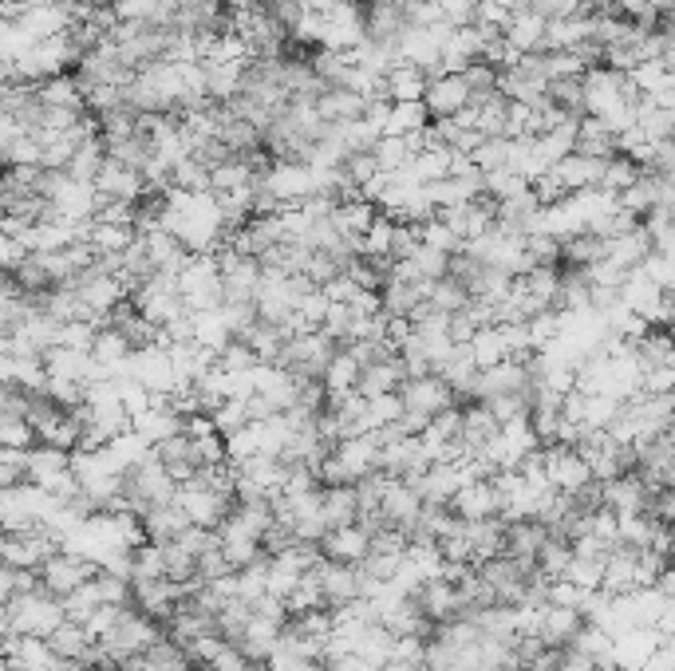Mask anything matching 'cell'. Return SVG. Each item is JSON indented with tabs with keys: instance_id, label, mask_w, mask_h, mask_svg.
<instances>
[{
	"instance_id": "6da1fadb",
	"label": "cell",
	"mask_w": 675,
	"mask_h": 671,
	"mask_svg": "<svg viewBox=\"0 0 675 671\" xmlns=\"http://www.w3.org/2000/svg\"><path fill=\"white\" fill-rule=\"evenodd\" d=\"M158 640H167V624L155 616H146L143 609H123L119 620L111 624L107 636H99V648L107 651V660L114 668H126V663H135L143 651H150Z\"/></svg>"
},
{
	"instance_id": "7a4b0ae2",
	"label": "cell",
	"mask_w": 675,
	"mask_h": 671,
	"mask_svg": "<svg viewBox=\"0 0 675 671\" xmlns=\"http://www.w3.org/2000/svg\"><path fill=\"white\" fill-rule=\"evenodd\" d=\"M60 624H68V604H63L60 597H52L48 589H36V592H28V597L4 600V632L48 640Z\"/></svg>"
},
{
	"instance_id": "3957f363",
	"label": "cell",
	"mask_w": 675,
	"mask_h": 671,
	"mask_svg": "<svg viewBox=\"0 0 675 671\" xmlns=\"http://www.w3.org/2000/svg\"><path fill=\"white\" fill-rule=\"evenodd\" d=\"M123 490L126 502H131V514H150L155 506H170L178 498V478L167 470V463L150 451L143 463H135L123 475Z\"/></svg>"
},
{
	"instance_id": "277c9868",
	"label": "cell",
	"mask_w": 675,
	"mask_h": 671,
	"mask_svg": "<svg viewBox=\"0 0 675 671\" xmlns=\"http://www.w3.org/2000/svg\"><path fill=\"white\" fill-rule=\"evenodd\" d=\"M174 506L190 517V526H202V529H221L233 506H238V494H229V490H218V486L209 482L206 470H197L190 482L178 486V498Z\"/></svg>"
},
{
	"instance_id": "5b68a950",
	"label": "cell",
	"mask_w": 675,
	"mask_h": 671,
	"mask_svg": "<svg viewBox=\"0 0 675 671\" xmlns=\"http://www.w3.org/2000/svg\"><path fill=\"white\" fill-rule=\"evenodd\" d=\"M336 351H340V344L328 336L324 328H312V332H297V336H289V344H285L281 351V368H289L297 380H324V372H328V363L336 360Z\"/></svg>"
},
{
	"instance_id": "8992f818",
	"label": "cell",
	"mask_w": 675,
	"mask_h": 671,
	"mask_svg": "<svg viewBox=\"0 0 675 671\" xmlns=\"http://www.w3.org/2000/svg\"><path fill=\"white\" fill-rule=\"evenodd\" d=\"M95 577H99V561L84 558V553H75V549H60V553H52V558L40 565V585L60 600L80 592L87 580H95Z\"/></svg>"
},
{
	"instance_id": "52a82bcc",
	"label": "cell",
	"mask_w": 675,
	"mask_h": 671,
	"mask_svg": "<svg viewBox=\"0 0 675 671\" xmlns=\"http://www.w3.org/2000/svg\"><path fill=\"white\" fill-rule=\"evenodd\" d=\"M533 387L538 383H533L530 360H506L479 375V387H474V399L470 403H494L502 395H530Z\"/></svg>"
},
{
	"instance_id": "ba28073f",
	"label": "cell",
	"mask_w": 675,
	"mask_h": 671,
	"mask_svg": "<svg viewBox=\"0 0 675 671\" xmlns=\"http://www.w3.org/2000/svg\"><path fill=\"white\" fill-rule=\"evenodd\" d=\"M399 395H403L407 411L423 415V419H438L443 411L458 407L455 387H450L443 375H415V380H407L403 387H399Z\"/></svg>"
},
{
	"instance_id": "9c48e42d",
	"label": "cell",
	"mask_w": 675,
	"mask_h": 671,
	"mask_svg": "<svg viewBox=\"0 0 675 671\" xmlns=\"http://www.w3.org/2000/svg\"><path fill=\"white\" fill-rule=\"evenodd\" d=\"M423 510H426V502H423V494H419L415 482L387 478V490H384V526L387 529H399V534L411 537V529L419 526Z\"/></svg>"
},
{
	"instance_id": "30bf717a",
	"label": "cell",
	"mask_w": 675,
	"mask_h": 671,
	"mask_svg": "<svg viewBox=\"0 0 675 671\" xmlns=\"http://www.w3.org/2000/svg\"><path fill=\"white\" fill-rule=\"evenodd\" d=\"M194 592V585H178V580L162 577V580H135V609H143L146 616L170 624L174 612L182 609Z\"/></svg>"
},
{
	"instance_id": "8fae6325",
	"label": "cell",
	"mask_w": 675,
	"mask_h": 671,
	"mask_svg": "<svg viewBox=\"0 0 675 671\" xmlns=\"http://www.w3.org/2000/svg\"><path fill=\"white\" fill-rule=\"evenodd\" d=\"M545 475H550L557 494H577L581 486L592 482V466L584 463V455L577 446L553 443L545 446Z\"/></svg>"
},
{
	"instance_id": "7c38bea8",
	"label": "cell",
	"mask_w": 675,
	"mask_h": 671,
	"mask_svg": "<svg viewBox=\"0 0 675 671\" xmlns=\"http://www.w3.org/2000/svg\"><path fill=\"white\" fill-rule=\"evenodd\" d=\"M321 589H324V604L333 612L348 609V604H355V600H364V568L360 565H340V561H324L321 568Z\"/></svg>"
},
{
	"instance_id": "4fadbf2b",
	"label": "cell",
	"mask_w": 675,
	"mask_h": 671,
	"mask_svg": "<svg viewBox=\"0 0 675 671\" xmlns=\"http://www.w3.org/2000/svg\"><path fill=\"white\" fill-rule=\"evenodd\" d=\"M336 458L343 463L348 478L355 482H364V478L379 475V458H384V443H379V434L367 431V434H352V439H343L336 446Z\"/></svg>"
},
{
	"instance_id": "5bb4252c",
	"label": "cell",
	"mask_w": 675,
	"mask_h": 671,
	"mask_svg": "<svg viewBox=\"0 0 675 671\" xmlns=\"http://www.w3.org/2000/svg\"><path fill=\"white\" fill-rule=\"evenodd\" d=\"M95 190L104 197H111V202H143L146 197V178L143 170H135V166L119 163V158L107 155L104 170H99V178H95Z\"/></svg>"
},
{
	"instance_id": "9a60e30c",
	"label": "cell",
	"mask_w": 675,
	"mask_h": 671,
	"mask_svg": "<svg viewBox=\"0 0 675 671\" xmlns=\"http://www.w3.org/2000/svg\"><path fill=\"white\" fill-rule=\"evenodd\" d=\"M423 104L431 111V119H455L458 111H467L470 107L467 75H435V80L426 83Z\"/></svg>"
},
{
	"instance_id": "2e32d148",
	"label": "cell",
	"mask_w": 675,
	"mask_h": 671,
	"mask_svg": "<svg viewBox=\"0 0 675 671\" xmlns=\"http://www.w3.org/2000/svg\"><path fill=\"white\" fill-rule=\"evenodd\" d=\"M450 510H455L462 522H486V517H502V494H498V486H494V478L467 482L455 494Z\"/></svg>"
},
{
	"instance_id": "e0dca14e",
	"label": "cell",
	"mask_w": 675,
	"mask_h": 671,
	"mask_svg": "<svg viewBox=\"0 0 675 671\" xmlns=\"http://www.w3.org/2000/svg\"><path fill=\"white\" fill-rule=\"evenodd\" d=\"M419 604H423V612L435 620V624H450V620L470 616L467 600H462L458 585H455V580H447V577L426 580L423 589H419Z\"/></svg>"
},
{
	"instance_id": "ac0fdd59",
	"label": "cell",
	"mask_w": 675,
	"mask_h": 671,
	"mask_svg": "<svg viewBox=\"0 0 675 671\" xmlns=\"http://www.w3.org/2000/svg\"><path fill=\"white\" fill-rule=\"evenodd\" d=\"M324 561H340V565H364L372 553V529L367 526H340L328 529V537L321 541Z\"/></svg>"
},
{
	"instance_id": "d6986e66",
	"label": "cell",
	"mask_w": 675,
	"mask_h": 671,
	"mask_svg": "<svg viewBox=\"0 0 675 671\" xmlns=\"http://www.w3.org/2000/svg\"><path fill=\"white\" fill-rule=\"evenodd\" d=\"M550 541V526L538 522V517H521V522H506V546L502 553L514 561H526V565H538V553Z\"/></svg>"
},
{
	"instance_id": "ffe728a7",
	"label": "cell",
	"mask_w": 675,
	"mask_h": 671,
	"mask_svg": "<svg viewBox=\"0 0 675 671\" xmlns=\"http://www.w3.org/2000/svg\"><path fill=\"white\" fill-rule=\"evenodd\" d=\"M664 636L655 628H628L616 636V648H613V663L624 671H640L648 660H655V651H660Z\"/></svg>"
},
{
	"instance_id": "44dd1931",
	"label": "cell",
	"mask_w": 675,
	"mask_h": 671,
	"mask_svg": "<svg viewBox=\"0 0 675 671\" xmlns=\"http://www.w3.org/2000/svg\"><path fill=\"white\" fill-rule=\"evenodd\" d=\"M135 431L143 434L150 446H158V443H167V439H174V434H186V415L178 411L170 399H155V407L135 419Z\"/></svg>"
},
{
	"instance_id": "7402d4cb",
	"label": "cell",
	"mask_w": 675,
	"mask_h": 671,
	"mask_svg": "<svg viewBox=\"0 0 675 671\" xmlns=\"http://www.w3.org/2000/svg\"><path fill=\"white\" fill-rule=\"evenodd\" d=\"M498 431H502L498 415L490 411L486 403H467L462 407V451L467 455H482L498 439Z\"/></svg>"
},
{
	"instance_id": "603a6c76",
	"label": "cell",
	"mask_w": 675,
	"mask_h": 671,
	"mask_svg": "<svg viewBox=\"0 0 675 671\" xmlns=\"http://www.w3.org/2000/svg\"><path fill=\"white\" fill-rule=\"evenodd\" d=\"M553 175L562 178V187L569 190V194L596 190L604 178V158H589V155H577V151H572L569 158H562V163L553 166Z\"/></svg>"
},
{
	"instance_id": "cb8c5ba5",
	"label": "cell",
	"mask_w": 675,
	"mask_h": 671,
	"mask_svg": "<svg viewBox=\"0 0 675 671\" xmlns=\"http://www.w3.org/2000/svg\"><path fill=\"white\" fill-rule=\"evenodd\" d=\"M403 383H407V368H403V360H399V351H395V356H387V360L367 363L364 375H360V395H364V399L391 395V392H399Z\"/></svg>"
},
{
	"instance_id": "d4e9b609",
	"label": "cell",
	"mask_w": 675,
	"mask_h": 671,
	"mask_svg": "<svg viewBox=\"0 0 675 671\" xmlns=\"http://www.w3.org/2000/svg\"><path fill=\"white\" fill-rule=\"evenodd\" d=\"M321 502H324V522H328V529L360 526V490H355V486H324Z\"/></svg>"
},
{
	"instance_id": "484cf974",
	"label": "cell",
	"mask_w": 675,
	"mask_h": 671,
	"mask_svg": "<svg viewBox=\"0 0 675 671\" xmlns=\"http://www.w3.org/2000/svg\"><path fill=\"white\" fill-rule=\"evenodd\" d=\"M72 470V455L68 451H60V446H32L28 451V482L40 486V490H48V486L56 482V478H63Z\"/></svg>"
},
{
	"instance_id": "4316f807",
	"label": "cell",
	"mask_w": 675,
	"mask_h": 671,
	"mask_svg": "<svg viewBox=\"0 0 675 671\" xmlns=\"http://www.w3.org/2000/svg\"><path fill=\"white\" fill-rule=\"evenodd\" d=\"M545 32H550V21L538 16V12H514V21L506 24V36L521 56H533V52H545Z\"/></svg>"
},
{
	"instance_id": "83f0119b",
	"label": "cell",
	"mask_w": 675,
	"mask_h": 671,
	"mask_svg": "<svg viewBox=\"0 0 675 671\" xmlns=\"http://www.w3.org/2000/svg\"><path fill=\"white\" fill-rule=\"evenodd\" d=\"M470 356H474V363H479L482 372L486 368H498V363L514 360V351H509V340H506V328L502 324H486V328H479L474 336H470Z\"/></svg>"
},
{
	"instance_id": "f1b7e54d",
	"label": "cell",
	"mask_w": 675,
	"mask_h": 671,
	"mask_svg": "<svg viewBox=\"0 0 675 671\" xmlns=\"http://www.w3.org/2000/svg\"><path fill=\"white\" fill-rule=\"evenodd\" d=\"M190 529V517L170 502V506H155L150 514H143V534L146 541H155V546H170L178 537Z\"/></svg>"
},
{
	"instance_id": "f546056e",
	"label": "cell",
	"mask_w": 675,
	"mask_h": 671,
	"mask_svg": "<svg viewBox=\"0 0 675 671\" xmlns=\"http://www.w3.org/2000/svg\"><path fill=\"white\" fill-rule=\"evenodd\" d=\"M375 217H379V206H372L364 197H355V202H336L333 226L340 229L348 241H364V233L375 226Z\"/></svg>"
},
{
	"instance_id": "4dcf8cb0",
	"label": "cell",
	"mask_w": 675,
	"mask_h": 671,
	"mask_svg": "<svg viewBox=\"0 0 675 671\" xmlns=\"http://www.w3.org/2000/svg\"><path fill=\"white\" fill-rule=\"evenodd\" d=\"M426 83H431V75L423 68L399 63V68L387 72V104H419L426 95Z\"/></svg>"
},
{
	"instance_id": "1f68e13d",
	"label": "cell",
	"mask_w": 675,
	"mask_h": 671,
	"mask_svg": "<svg viewBox=\"0 0 675 671\" xmlns=\"http://www.w3.org/2000/svg\"><path fill=\"white\" fill-rule=\"evenodd\" d=\"M138 241L135 226H111V221H87V245L99 253V257H114V253H126V249Z\"/></svg>"
},
{
	"instance_id": "d6a6232c",
	"label": "cell",
	"mask_w": 675,
	"mask_h": 671,
	"mask_svg": "<svg viewBox=\"0 0 675 671\" xmlns=\"http://www.w3.org/2000/svg\"><path fill=\"white\" fill-rule=\"evenodd\" d=\"M155 455L167 463V470L178 478V486L190 482V478L202 470V466H197V458H194V439H190V434H174V439H167V443H158Z\"/></svg>"
},
{
	"instance_id": "836d02e7",
	"label": "cell",
	"mask_w": 675,
	"mask_h": 671,
	"mask_svg": "<svg viewBox=\"0 0 675 671\" xmlns=\"http://www.w3.org/2000/svg\"><path fill=\"white\" fill-rule=\"evenodd\" d=\"M360 375H364V363L355 360V356H352L348 348L336 351V360L328 363V372H324V387H328V399H333V395L360 392Z\"/></svg>"
},
{
	"instance_id": "e575fe53",
	"label": "cell",
	"mask_w": 675,
	"mask_h": 671,
	"mask_svg": "<svg viewBox=\"0 0 675 671\" xmlns=\"http://www.w3.org/2000/svg\"><path fill=\"white\" fill-rule=\"evenodd\" d=\"M48 644H52V651L63 656V660H87V651L95 648V636L87 632V624L68 620V624H60V628L48 636Z\"/></svg>"
},
{
	"instance_id": "d590c367",
	"label": "cell",
	"mask_w": 675,
	"mask_h": 671,
	"mask_svg": "<svg viewBox=\"0 0 675 671\" xmlns=\"http://www.w3.org/2000/svg\"><path fill=\"white\" fill-rule=\"evenodd\" d=\"M577 155H589V158H616V134L601 123V119H592L584 115L581 119V134H577Z\"/></svg>"
},
{
	"instance_id": "8d00e7d4",
	"label": "cell",
	"mask_w": 675,
	"mask_h": 671,
	"mask_svg": "<svg viewBox=\"0 0 675 671\" xmlns=\"http://www.w3.org/2000/svg\"><path fill=\"white\" fill-rule=\"evenodd\" d=\"M431 127V111L426 104H391V115H387V134L391 139H411V134H423Z\"/></svg>"
},
{
	"instance_id": "74e56055",
	"label": "cell",
	"mask_w": 675,
	"mask_h": 671,
	"mask_svg": "<svg viewBox=\"0 0 675 671\" xmlns=\"http://www.w3.org/2000/svg\"><path fill=\"white\" fill-rule=\"evenodd\" d=\"M395 226H399L395 217H387V214L375 217V226L367 229L364 241H360V253H364V257H372V261H384V265H395V261H391Z\"/></svg>"
},
{
	"instance_id": "f35d334b",
	"label": "cell",
	"mask_w": 675,
	"mask_h": 671,
	"mask_svg": "<svg viewBox=\"0 0 675 671\" xmlns=\"http://www.w3.org/2000/svg\"><path fill=\"white\" fill-rule=\"evenodd\" d=\"M104 163H107V143L99 139V134H95V139H87V143L75 151L72 166H68V175L80 178V182H92V187H95V178H99Z\"/></svg>"
},
{
	"instance_id": "ab89813d",
	"label": "cell",
	"mask_w": 675,
	"mask_h": 671,
	"mask_svg": "<svg viewBox=\"0 0 675 671\" xmlns=\"http://www.w3.org/2000/svg\"><path fill=\"white\" fill-rule=\"evenodd\" d=\"M569 565H572V546L562 541V537H553L545 541V549L538 553V568L545 580H565L569 577Z\"/></svg>"
},
{
	"instance_id": "60d3db41",
	"label": "cell",
	"mask_w": 675,
	"mask_h": 671,
	"mask_svg": "<svg viewBox=\"0 0 675 671\" xmlns=\"http://www.w3.org/2000/svg\"><path fill=\"white\" fill-rule=\"evenodd\" d=\"M407 415V403L399 392L391 395H375V399H367V431H387V427H395L399 419Z\"/></svg>"
},
{
	"instance_id": "b9f144b4",
	"label": "cell",
	"mask_w": 675,
	"mask_h": 671,
	"mask_svg": "<svg viewBox=\"0 0 675 671\" xmlns=\"http://www.w3.org/2000/svg\"><path fill=\"white\" fill-rule=\"evenodd\" d=\"M526 190H533V182H530V178H521L518 170H509V166H506V170H490V175H486V197H490V202H498V206H502V202H514V197H521Z\"/></svg>"
},
{
	"instance_id": "7bdbcfd3",
	"label": "cell",
	"mask_w": 675,
	"mask_h": 671,
	"mask_svg": "<svg viewBox=\"0 0 675 671\" xmlns=\"http://www.w3.org/2000/svg\"><path fill=\"white\" fill-rule=\"evenodd\" d=\"M431 309H438V312H450V316H458V312L462 309H470V292L462 289V285H458L455 277H443V280H435V285H431Z\"/></svg>"
},
{
	"instance_id": "ee69618b",
	"label": "cell",
	"mask_w": 675,
	"mask_h": 671,
	"mask_svg": "<svg viewBox=\"0 0 675 671\" xmlns=\"http://www.w3.org/2000/svg\"><path fill=\"white\" fill-rule=\"evenodd\" d=\"M411 158H415V151H411V143H407V139H391V134H384V139L375 143V163H379V170H387V175H399V170H407V166H411Z\"/></svg>"
},
{
	"instance_id": "f6af8a7d",
	"label": "cell",
	"mask_w": 675,
	"mask_h": 671,
	"mask_svg": "<svg viewBox=\"0 0 675 671\" xmlns=\"http://www.w3.org/2000/svg\"><path fill=\"white\" fill-rule=\"evenodd\" d=\"M162 558H167V577L178 585H197V558L190 553L182 541H170L162 546Z\"/></svg>"
},
{
	"instance_id": "bcb514c9",
	"label": "cell",
	"mask_w": 675,
	"mask_h": 671,
	"mask_svg": "<svg viewBox=\"0 0 675 671\" xmlns=\"http://www.w3.org/2000/svg\"><path fill=\"white\" fill-rule=\"evenodd\" d=\"M640 166L632 163V158H624V155H616V158H608L604 163V178H601V190H613V194H624V190H632L636 182H640Z\"/></svg>"
},
{
	"instance_id": "7dc6e473",
	"label": "cell",
	"mask_w": 675,
	"mask_h": 671,
	"mask_svg": "<svg viewBox=\"0 0 675 671\" xmlns=\"http://www.w3.org/2000/svg\"><path fill=\"white\" fill-rule=\"evenodd\" d=\"M450 166H455V151H419L411 158V170H415L419 182H438V178H450Z\"/></svg>"
},
{
	"instance_id": "c3c4849f",
	"label": "cell",
	"mask_w": 675,
	"mask_h": 671,
	"mask_svg": "<svg viewBox=\"0 0 675 671\" xmlns=\"http://www.w3.org/2000/svg\"><path fill=\"white\" fill-rule=\"evenodd\" d=\"M0 446H9V451H32V446H40L32 423L24 415H0Z\"/></svg>"
},
{
	"instance_id": "681fc988",
	"label": "cell",
	"mask_w": 675,
	"mask_h": 671,
	"mask_svg": "<svg viewBox=\"0 0 675 671\" xmlns=\"http://www.w3.org/2000/svg\"><path fill=\"white\" fill-rule=\"evenodd\" d=\"M550 104L562 107V111L572 115V119H584V87H581V80L550 83Z\"/></svg>"
},
{
	"instance_id": "f907efd6",
	"label": "cell",
	"mask_w": 675,
	"mask_h": 671,
	"mask_svg": "<svg viewBox=\"0 0 675 671\" xmlns=\"http://www.w3.org/2000/svg\"><path fill=\"white\" fill-rule=\"evenodd\" d=\"M604 565H608V558H581V553H572V565H569V577L572 585H581V589H601L604 585Z\"/></svg>"
},
{
	"instance_id": "816d5d0a",
	"label": "cell",
	"mask_w": 675,
	"mask_h": 671,
	"mask_svg": "<svg viewBox=\"0 0 675 671\" xmlns=\"http://www.w3.org/2000/svg\"><path fill=\"white\" fill-rule=\"evenodd\" d=\"M174 190H186V194H206L209 190V170L202 163H197L194 155H186L182 163L174 166Z\"/></svg>"
},
{
	"instance_id": "f5cc1de1",
	"label": "cell",
	"mask_w": 675,
	"mask_h": 671,
	"mask_svg": "<svg viewBox=\"0 0 675 671\" xmlns=\"http://www.w3.org/2000/svg\"><path fill=\"white\" fill-rule=\"evenodd\" d=\"M162 577H167L162 546H155V541L135 546V580H162Z\"/></svg>"
},
{
	"instance_id": "db71d44e",
	"label": "cell",
	"mask_w": 675,
	"mask_h": 671,
	"mask_svg": "<svg viewBox=\"0 0 675 671\" xmlns=\"http://www.w3.org/2000/svg\"><path fill=\"white\" fill-rule=\"evenodd\" d=\"M0 589H4V600H16V597H28V592L44 589V585H40V573H36V568L4 565V577H0Z\"/></svg>"
},
{
	"instance_id": "11a10c76",
	"label": "cell",
	"mask_w": 675,
	"mask_h": 671,
	"mask_svg": "<svg viewBox=\"0 0 675 671\" xmlns=\"http://www.w3.org/2000/svg\"><path fill=\"white\" fill-rule=\"evenodd\" d=\"M28 482V451H9L0 446V490Z\"/></svg>"
},
{
	"instance_id": "9f6ffc18",
	"label": "cell",
	"mask_w": 675,
	"mask_h": 671,
	"mask_svg": "<svg viewBox=\"0 0 675 671\" xmlns=\"http://www.w3.org/2000/svg\"><path fill=\"white\" fill-rule=\"evenodd\" d=\"M214 423H218L221 434H233V431H241V427H250L253 423L250 403L245 399H226L218 411H214Z\"/></svg>"
},
{
	"instance_id": "6f0895ef",
	"label": "cell",
	"mask_w": 675,
	"mask_h": 671,
	"mask_svg": "<svg viewBox=\"0 0 675 671\" xmlns=\"http://www.w3.org/2000/svg\"><path fill=\"white\" fill-rule=\"evenodd\" d=\"M68 604V620H80V624H87V616H92L99 604H104V597H99V589H95V580H87L84 589L72 592V597L63 600Z\"/></svg>"
},
{
	"instance_id": "680465c9",
	"label": "cell",
	"mask_w": 675,
	"mask_h": 671,
	"mask_svg": "<svg viewBox=\"0 0 675 671\" xmlns=\"http://www.w3.org/2000/svg\"><path fill=\"white\" fill-rule=\"evenodd\" d=\"M509 21H514V0H479V16H474V24L506 32Z\"/></svg>"
},
{
	"instance_id": "91938a15",
	"label": "cell",
	"mask_w": 675,
	"mask_h": 671,
	"mask_svg": "<svg viewBox=\"0 0 675 671\" xmlns=\"http://www.w3.org/2000/svg\"><path fill=\"white\" fill-rule=\"evenodd\" d=\"M438 12L450 28H467L479 16V0H438Z\"/></svg>"
},
{
	"instance_id": "94428289",
	"label": "cell",
	"mask_w": 675,
	"mask_h": 671,
	"mask_svg": "<svg viewBox=\"0 0 675 671\" xmlns=\"http://www.w3.org/2000/svg\"><path fill=\"white\" fill-rule=\"evenodd\" d=\"M28 257H32V249L24 245L21 238H12V233H4V268H21Z\"/></svg>"
},
{
	"instance_id": "6125c7cd",
	"label": "cell",
	"mask_w": 675,
	"mask_h": 671,
	"mask_svg": "<svg viewBox=\"0 0 675 671\" xmlns=\"http://www.w3.org/2000/svg\"><path fill=\"white\" fill-rule=\"evenodd\" d=\"M655 632H660L664 640H675V600H667V604H664V616H660Z\"/></svg>"
},
{
	"instance_id": "be15d7a7",
	"label": "cell",
	"mask_w": 675,
	"mask_h": 671,
	"mask_svg": "<svg viewBox=\"0 0 675 671\" xmlns=\"http://www.w3.org/2000/svg\"><path fill=\"white\" fill-rule=\"evenodd\" d=\"M655 589L664 592L667 600H675V561L664 568V573H660V580H655Z\"/></svg>"
},
{
	"instance_id": "e7e4bbea",
	"label": "cell",
	"mask_w": 675,
	"mask_h": 671,
	"mask_svg": "<svg viewBox=\"0 0 675 671\" xmlns=\"http://www.w3.org/2000/svg\"><path fill=\"white\" fill-rule=\"evenodd\" d=\"M384 671H431V668H426V660H391Z\"/></svg>"
},
{
	"instance_id": "03108f58",
	"label": "cell",
	"mask_w": 675,
	"mask_h": 671,
	"mask_svg": "<svg viewBox=\"0 0 675 671\" xmlns=\"http://www.w3.org/2000/svg\"><path fill=\"white\" fill-rule=\"evenodd\" d=\"M640 671H672V668H667V663L660 660V656H655V660H648V663H644V668H640Z\"/></svg>"
}]
</instances>
